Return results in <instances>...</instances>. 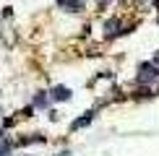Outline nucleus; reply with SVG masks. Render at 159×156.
<instances>
[{"instance_id":"1","label":"nucleus","mask_w":159,"mask_h":156,"mask_svg":"<svg viewBox=\"0 0 159 156\" xmlns=\"http://www.w3.org/2000/svg\"><path fill=\"white\" fill-rule=\"evenodd\" d=\"M84 5V0H60V8H65V11H78Z\"/></svg>"},{"instance_id":"2","label":"nucleus","mask_w":159,"mask_h":156,"mask_svg":"<svg viewBox=\"0 0 159 156\" xmlns=\"http://www.w3.org/2000/svg\"><path fill=\"white\" fill-rule=\"evenodd\" d=\"M97 3H99V5H107V3H110V0H97Z\"/></svg>"}]
</instances>
